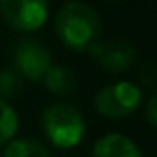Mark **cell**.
<instances>
[{
  "label": "cell",
  "instance_id": "13",
  "mask_svg": "<svg viewBox=\"0 0 157 157\" xmlns=\"http://www.w3.org/2000/svg\"><path fill=\"white\" fill-rule=\"evenodd\" d=\"M139 76H143V82H145L147 86H153V78H155V72H153V64H147L145 68L139 70Z\"/></svg>",
  "mask_w": 157,
  "mask_h": 157
},
{
  "label": "cell",
  "instance_id": "12",
  "mask_svg": "<svg viewBox=\"0 0 157 157\" xmlns=\"http://www.w3.org/2000/svg\"><path fill=\"white\" fill-rule=\"evenodd\" d=\"M145 111H147V121H149L151 125H155V123H157V96H155V94L149 98Z\"/></svg>",
  "mask_w": 157,
  "mask_h": 157
},
{
  "label": "cell",
  "instance_id": "4",
  "mask_svg": "<svg viewBox=\"0 0 157 157\" xmlns=\"http://www.w3.org/2000/svg\"><path fill=\"white\" fill-rule=\"evenodd\" d=\"M12 62L22 78L38 82L52 66V56L38 40H20L12 50Z\"/></svg>",
  "mask_w": 157,
  "mask_h": 157
},
{
  "label": "cell",
  "instance_id": "1",
  "mask_svg": "<svg viewBox=\"0 0 157 157\" xmlns=\"http://www.w3.org/2000/svg\"><path fill=\"white\" fill-rule=\"evenodd\" d=\"M56 32L68 48L84 52L101 38V20L92 6L72 0L58 10Z\"/></svg>",
  "mask_w": 157,
  "mask_h": 157
},
{
  "label": "cell",
  "instance_id": "3",
  "mask_svg": "<svg viewBox=\"0 0 157 157\" xmlns=\"http://www.w3.org/2000/svg\"><path fill=\"white\" fill-rule=\"evenodd\" d=\"M139 101H141V90L137 86L131 82H117L98 92L94 107L105 117L119 119L133 113L139 107Z\"/></svg>",
  "mask_w": 157,
  "mask_h": 157
},
{
  "label": "cell",
  "instance_id": "5",
  "mask_svg": "<svg viewBox=\"0 0 157 157\" xmlns=\"http://www.w3.org/2000/svg\"><path fill=\"white\" fill-rule=\"evenodd\" d=\"M0 12L12 28L30 32L44 24L48 4L46 0H0Z\"/></svg>",
  "mask_w": 157,
  "mask_h": 157
},
{
  "label": "cell",
  "instance_id": "9",
  "mask_svg": "<svg viewBox=\"0 0 157 157\" xmlns=\"http://www.w3.org/2000/svg\"><path fill=\"white\" fill-rule=\"evenodd\" d=\"M2 157H50L46 145L38 139H14L6 143Z\"/></svg>",
  "mask_w": 157,
  "mask_h": 157
},
{
  "label": "cell",
  "instance_id": "6",
  "mask_svg": "<svg viewBox=\"0 0 157 157\" xmlns=\"http://www.w3.org/2000/svg\"><path fill=\"white\" fill-rule=\"evenodd\" d=\"M90 52L96 56L98 64L107 72L119 74L123 70H127L131 66V62L135 60V48L127 40H109V42H100L98 40Z\"/></svg>",
  "mask_w": 157,
  "mask_h": 157
},
{
  "label": "cell",
  "instance_id": "7",
  "mask_svg": "<svg viewBox=\"0 0 157 157\" xmlns=\"http://www.w3.org/2000/svg\"><path fill=\"white\" fill-rule=\"evenodd\" d=\"M94 157H141V151L125 135L107 133L96 143Z\"/></svg>",
  "mask_w": 157,
  "mask_h": 157
},
{
  "label": "cell",
  "instance_id": "8",
  "mask_svg": "<svg viewBox=\"0 0 157 157\" xmlns=\"http://www.w3.org/2000/svg\"><path fill=\"white\" fill-rule=\"evenodd\" d=\"M44 86L56 96H70L78 88V76L66 66H50L44 74Z\"/></svg>",
  "mask_w": 157,
  "mask_h": 157
},
{
  "label": "cell",
  "instance_id": "2",
  "mask_svg": "<svg viewBox=\"0 0 157 157\" xmlns=\"http://www.w3.org/2000/svg\"><path fill=\"white\" fill-rule=\"evenodd\" d=\"M42 127L46 137L56 147L70 149L76 147L84 137V117L82 113L70 104H56L48 105L42 113Z\"/></svg>",
  "mask_w": 157,
  "mask_h": 157
},
{
  "label": "cell",
  "instance_id": "11",
  "mask_svg": "<svg viewBox=\"0 0 157 157\" xmlns=\"http://www.w3.org/2000/svg\"><path fill=\"white\" fill-rule=\"evenodd\" d=\"M22 86H24V78L20 76L14 68L0 72V98H2V100L16 98L22 92Z\"/></svg>",
  "mask_w": 157,
  "mask_h": 157
},
{
  "label": "cell",
  "instance_id": "10",
  "mask_svg": "<svg viewBox=\"0 0 157 157\" xmlns=\"http://www.w3.org/2000/svg\"><path fill=\"white\" fill-rule=\"evenodd\" d=\"M18 129V115L6 100L0 98V147L6 145Z\"/></svg>",
  "mask_w": 157,
  "mask_h": 157
}]
</instances>
